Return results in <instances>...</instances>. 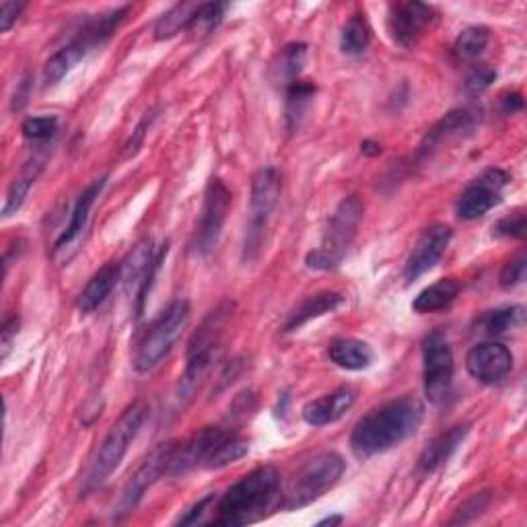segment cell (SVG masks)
I'll return each instance as SVG.
<instances>
[{"mask_svg": "<svg viewBox=\"0 0 527 527\" xmlns=\"http://www.w3.org/2000/svg\"><path fill=\"white\" fill-rule=\"evenodd\" d=\"M423 423V406L416 398H398L367 412L350 435V449L357 458L385 453L416 433Z\"/></svg>", "mask_w": 527, "mask_h": 527, "instance_id": "cell-1", "label": "cell"}, {"mask_svg": "<svg viewBox=\"0 0 527 527\" xmlns=\"http://www.w3.org/2000/svg\"><path fill=\"white\" fill-rule=\"evenodd\" d=\"M280 490V476L274 466H260L239 478L215 507L217 515L213 525L235 527L264 519L266 511L274 505Z\"/></svg>", "mask_w": 527, "mask_h": 527, "instance_id": "cell-2", "label": "cell"}, {"mask_svg": "<svg viewBox=\"0 0 527 527\" xmlns=\"http://www.w3.org/2000/svg\"><path fill=\"white\" fill-rule=\"evenodd\" d=\"M149 416V404L145 400L132 402L112 425L108 435L103 437L101 445L97 447L93 460L83 476V488L81 495L87 497L93 490H97L105 480H108L116 468L122 464L124 455L128 453L132 441L143 429L145 420Z\"/></svg>", "mask_w": 527, "mask_h": 527, "instance_id": "cell-3", "label": "cell"}, {"mask_svg": "<svg viewBox=\"0 0 527 527\" xmlns=\"http://www.w3.org/2000/svg\"><path fill=\"white\" fill-rule=\"evenodd\" d=\"M365 215V206L359 196H346L334 210V215L328 221L326 233L322 237V243L318 248L311 250L305 258L307 268L311 270H332L336 268L348 248L353 243L359 225Z\"/></svg>", "mask_w": 527, "mask_h": 527, "instance_id": "cell-4", "label": "cell"}, {"mask_svg": "<svg viewBox=\"0 0 527 527\" xmlns=\"http://www.w3.org/2000/svg\"><path fill=\"white\" fill-rule=\"evenodd\" d=\"M231 313H233V303L229 301L221 303L215 311L208 313V318L190 338L186 350V369L180 383V398H190L196 390V385L208 371V367L213 365L225 328L231 320Z\"/></svg>", "mask_w": 527, "mask_h": 527, "instance_id": "cell-5", "label": "cell"}, {"mask_svg": "<svg viewBox=\"0 0 527 527\" xmlns=\"http://www.w3.org/2000/svg\"><path fill=\"white\" fill-rule=\"evenodd\" d=\"M344 460L336 451H324L313 455L291 478L280 507L283 509H301L318 499H322L330 488L338 484L344 474Z\"/></svg>", "mask_w": 527, "mask_h": 527, "instance_id": "cell-6", "label": "cell"}, {"mask_svg": "<svg viewBox=\"0 0 527 527\" xmlns=\"http://www.w3.org/2000/svg\"><path fill=\"white\" fill-rule=\"evenodd\" d=\"M190 320V303L178 299L169 303L159 318L153 320L149 330L145 332L143 340L138 342L136 355H134V369L138 373L153 371L169 353L173 344L178 342L184 328Z\"/></svg>", "mask_w": 527, "mask_h": 527, "instance_id": "cell-7", "label": "cell"}, {"mask_svg": "<svg viewBox=\"0 0 527 527\" xmlns=\"http://www.w3.org/2000/svg\"><path fill=\"white\" fill-rule=\"evenodd\" d=\"M280 196V175L274 167H262L252 180V200L243 239V262L252 264L266 243V233Z\"/></svg>", "mask_w": 527, "mask_h": 527, "instance_id": "cell-8", "label": "cell"}, {"mask_svg": "<svg viewBox=\"0 0 527 527\" xmlns=\"http://www.w3.org/2000/svg\"><path fill=\"white\" fill-rule=\"evenodd\" d=\"M233 202V194L227 188V184L219 178H213L206 186L204 202L200 210V219L192 237V252L196 256H208L217 248L221 239L229 208Z\"/></svg>", "mask_w": 527, "mask_h": 527, "instance_id": "cell-9", "label": "cell"}, {"mask_svg": "<svg viewBox=\"0 0 527 527\" xmlns=\"http://www.w3.org/2000/svg\"><path fill=\"white\" fill-rule=\"evenodd\" d=\"M175 449V441L159 443L147 458L145 462L136 468V472L130 476L126 486L122 488V495L114 505V519H124L130 515L138 503L143 501L147 495V490L163 476H169V466H171V455Z\"/></svg>", "mask_w": 527, "mask_h": 527, "instance_id": "cell-10", "label": "cell"}, {"mask_svg": "<svg viewBox=\"0 0 527 527\" xmlns=\"http://www.w3.org/2000/svg\"><path fill=\"white\" fill-rule=\"evenodd\" d=\"M423 379L425 396L431 404L441 406L449 400L453 388V350L441 332H433L423 342Z\"/></svg>", "mask_w": 527, "mask_h": 527, "instance_id": "cell-11", "label": "cell"}, {"mask_svg": "<svg viewBox=\"0 0 527 527\" xmlns=\"http://www.w3.org/2000/svg\"><path fill=\"white\" fill-rule=\"evenodd\" d=\"M165 256H167V243L161 245V250L155 254L153 241L143 239L134 245L132 252L122 262V283L126 293H130L132 299H136L138 315L143 313L147 293L151 291L155 274Z\"/></svg>", "mask_w": 527, "mask_h": 527, "instance_id": "cell-12", "label": "cell"}, {"mask_svg": "<svg viewBox=\"0 0 527 527\" xmlns=\"http://www.w3.org/2000/svg\"><path fill=\"white\" fill-rule=\"evenodd\" d=\"M509 184V173L490 167L482 171L478 178L462 192L458 204H455V213L462 221H476L484 217L490 208H495L501 202L503 190Z\"/></svg>", "mask_w": 527, "mask_h": 527, "instance_id": "cell-13", "label": "cell"}, {"mask_svg": "<svg viewBox=\"0 0 527 527\" xmlns=\"http://www.w3.org/2000/svg\"><path fill=\"white\" fill-rule=\"evenodd\" d=\"M437 23V11L425 3H398L390 7L388 31L400 48H414Z\"/></svg>", "mask_w": 527, "mask_h": 527, "instance_id": "cell-14", "label": "cell"}, {"mask_svg": "<svg viewBox=\"0 0 527 527\" xmlns=\"http://www.w3.org/2000/svg\"><path fill=\"white\" fill-rule=\"evenodd\" d=\"M229 429L223 427H204L184 441H175L171 455L169 476H184L196 468H204V462L213 449L229 435Z\"/></svg>", "mask_w": 527, "mask_h": 527, "instance_id": "cell-15", "label": "cell"}, {"mask_svg": "<svg viewBox=\"0 0 527 527\" xmlns=\"http://www.w3.org/2000/svg\"><path fill=\"white\" fill-rule=\"evenodd\" d=\"M449 241H451V229L441 223H435L420 233L404 266L406 283H414V280L433 270L437 262L443 258Z\"/></svg>", "mask_w": 527, "mask_h": 527, "instance_id": "cell-16", "label": "cell"}, {"mask_svg": "<svg viewBox=\"0 0 527 527\" xmlns=\"http://www.w3.org/2000/svg\"><path fill=\"white\" fill-rule=\"evenodd\" d=\"M466 369L478 383L495 385L513 371V353L499 342L476 344L466 357Z\"/></svg>", "mask_w": 527, "mask_h": 527, "instance_id": "cell-17", "label": "cell"}, {"mask_svg": "<svg viewBox=\"0 0 527 527\" xmlns=\"http://www.w3.org/2000/svg\"><path fill=\"white\" fill-rule=\"evenodd\" d=\"M478 124V114L468 110V108H460V110H453L449 114H445L425 136L423 143L418 147V159H429L439 147H443L449 140L455 138H464L468 136Z\"/></svg>", "mask_w": 527, "mask_h": 527, "instance_id": "cell-18", "label": "cell"}, {"mask_svg": "<svg viewBox=\"0 0 527 527\" xmlns=\"http://www.w3.org/2000/svg\"><path fill=\"white\" fill-rule=\"evenodd\" d=\"M105 182H108V178H105V175H103V178L91 182L81 192V196L75 202L73 215H70V221H68L66 229L60 233V237L54 243V256H62L64 260H68V254L66 252L70 248H73V245L81 239V235L85 233L87 223H89V213H91V208L95 206L97 198L101 196V192L105 188Z\"/></svg>", "mask_w": 527, "mask_h": 527, "instance_id": "cell-19", "label": "cell"}, {"mask_svg": "<svg viewBox=\"0 0 527 527\" xmlns=\"http://www.w3.org/2000/svg\"><path fill=\"white\" fill-rule=\"evenodd\" d=\"M470 427L468 425H455L441 435H437L425 449L418 455L416 462V474L418 476H431L437 472L443 464L449 462L451 455L460 449V445L466 441Z\"/></svg>", "mask_w": 527, "mask_h": 527, "instance_id": "cell-20", "label": "cell"}, {"mask_svg": "<svg viewBox=\"0 0 527 527\" xmlns=\"http://www.w3.org/2000/svg\"><path fill=\"white\" fill-rule=\"evenodd\" d=\"M355 404V390L342 385V388L318 398L311 400L303 406V420L311 427H328L353 408Z\"/></svg>", "mask_w": 527, "mask_h": 527, "instance_id": "cell-21", "label": "cell"}, {"mask_svg": "<svg viewBox=\"0 0 527 527\" xmlns=\"http://www.w3.org/2000/svg\"><path fill=\"white\" fill-rule=\"evenodd\" d=\"M330 361L346 371H363L369 369L375 361L373 348L359 338H334L328 344Z\"/></svg>", "mask_w": 527, "mask_h": 527, "instance_id": "cell-22", "label": "cell"}, {"mask_svg": "<svg viewBox=\"0 0 527 527\" xmlns=\"http://www.w3.org/2000/svg\"><path fill=\"white\" fill-rule=\"evenodd\" d=\"M122 280V264H105L99 268L85 285V289L79 295V309L83 313H93L97 307L103 305V301L112 295L116 285Z\"/></svg>", "mask_w": 527, "mask_h": 527, "instance_id": "cell-23", "label": "cell"}, {"mask_svg": "<svg viewBox=\"0 0 527 527\" xmlns=\"http://www.w3.org/2000/svg\"><path fill=\"white\" fill-rule=\"evenodd\" d=\"M344 303V297L334 291H324V293H315L307 299H303L291 313L285 322V332H295L307 322L322 318V315L338 309Z\"/></svg>", "mask_w": 527, "mask_h": 527, "instance_id": "cell-24", "label": "cell"}, {"mask_svg": "<svg viewBox=\"0 0 527 527\" xmlns=\"http://www.w3.org/2000/svg\"><path fill=\"white\" fill-rule=\"evenodd\" d=\"M307 62V46L301 42L289 44L280 50L270 66V79L276 85H293L299 81V75L303 73Z\"/></svg>", "mask_w": 527, "mask_h": 527, "instance_id": "cell-25", "label": "cell"}, {"mask_svg": "<svg viewBox=\"0 0 527 527\" xmlns=\"http://www.w3.org/2000/svg\"><path fill=\"white\" fill-rule=\"evenodd\" d=\"M91 48L83 40H73L68 46L60 48L56 54L50 56V60L44 66V85L54 87L58 85L70 70H73L89 52Z\"/></svg>", "mask_w": 527, "mask_h": 527, "instance_id": "cell-26", "label": "cell"}, {"mask_svg": "<svg viewBox=\"0 0 527 527\" xmlns=\"http://www.w3.org/2000/svg\"><path fill=\"white\" fill-rule=\"evenodd\" d=\"M462 285L460 280L455 278H443L437 280L435 285L427 287L425 291H420L412 303V309L416 313H435L445 309L447 305H451L455 301V297L460 295Z\"/></svg>", "mask_w": 527, "mask_h": 527, "instance_id": "cell-27", "label": "cell"}, {"mask_svg": "<svg viewBox=\"0 0 527 527\" xmlns=\"http://www.w3.org/2000/svg\"><path fill=\"white\" fill-rule=\"evenodd\" d=\"M198 7H200V3H178L175 7H171L155 23V38L157 40H171L178 33L188 31Z\"/></svg>", "mask_w": 527, "mask_h": 527, "instance_id": "cell-28", "label": "cell"}, {"mask_svg": "<svg viewBox=\"0 0 527 527\" xmlns=\"http://www.w3.org/2000/svg\"><path fill=\"white\" fill-rule=\"evenodd\" d=\"M315 95V85L309 81H295L293 85L287 87V110H285V120H287V128L291 132H295L307 110L313 101Z\"/></svg>", "mask_w": 527, "mask_h": 527, "instance_id": "cell-29", "label": "cell"}, {"mask_svg": "<svg viewBox=\"0 0 527 527\" xmlns=\"http://www.w3.org/2000/svg\"><path fill=\"white\" fill-rule=\"evenodd\" d=\"M371 40H373V31L367 19L361 15H355V17H350L346 25L342 27L340 50L346 56H359L371 46Z\"/></svg>", "mask_w": 527, "mask_h": 527, "instance_id": "cell-30", "label": "cell"}, {"mask_svg": "<svg viewBox=\"0 0 527 527\" xmlns=\"http://www.w3.org/2000/svg\"><path fill=\"white\" fill-rule=\"evenodd\" d=\"M250 451V441L237 435V433H229L215 449L213 453L208 455V460L204 462V468L208 470H219V468H225L237 460H241L243 455H248Z\"/></svg>", "mask_w": 527, "mask_h": 527, "instance_id": "cell-31", "label": "cell"}, {"mask_svg": "<svg viewBox=\"0 0 527 527\" xmlns=\"http://www.w3.org/2000/svg\"><path fill=\"white\" fill-rule=\"evenodd\" d=\"M42 169V163H29L21 175H17V178L11 182L9 186V192H7V198H5V206H3V217H11L15 215L17 210L23 206L31 186L35 184V178H38V173Z\"/></svg>", "mask_w": 527, "mask_h": 527, "instance_id": "cell-32", "label": "cell"}, {"mask_svg": "<svg viewBox=\"0 0 527 527\" xmlns=\"http://www.w3.org/2000/svg\"><path fill=\"white\" fill-rule=\"evenodd\" d=\"M488 29L486 27H468L464 29L458 40H455L453 44V56L458 60H464V62H470V60H476L488 46Z\"/></svg>", "mask_w": 527, "mask_h": 527, "instance_id": "cell-33", "label": "cell"}, {"mask_svg": "<svg viewBox=\"0 0 527 527\" xmlns=\"http://www.w3.org/2000/svg\"><path fill=\"white\" fill-rule=\"evenodd\" d=\"M523 318H525V313H523V307L521 305L503 307V309H497V311L486 315L484 330L490 336H505L511 330L519 328L523 324Z\"/></svg>", "mask_w": 527, "mask_h": 527, "instance_id": "cell-34", "label": "cell"}, {"mask_svg": "<svg viewBox=\"0 0 527 527\" xmlns=\"http://www.w3.org/2000/svg\"><path fill=\"white\" fill-rule=\"evenodd\" d=\"M225 9L227 5H221V3H200L188 31L198 35V38H204V35L213 33L221 25L225 17Z\"/></svg>", "mask_w": 527, "mask_h": 527, "instance_id": "cell-35", "label": "cell"}, {"mask_svg": "<svg viewBox=\"0 0 527 527\" xmlns=\"http://www.w3.org/2000/svg\"><path fill=\"white\" fill-rule=\"evenodd\" d=\"M497 79V70L493 66L488 64H476L472 66V70L466 77V83H464V89L470 97H478L482 95L490 85L495 83Z\"/></svg>", "mask_w": 527, "mask_h": 527, "instance_id": "cell-36", "label": "cell"}, {"mask_svg": "<svg viewBox=\"0 0 527 527\" xmlns=\"http://www.w3.org/2000/svg\"><path fill=\"white\" fill-rule=\"evenodd\" d=\"M58 120L54 116H33L21 124V132L29 140H48L56 134Z\"/></svg>", "mask_w": 527, "mask_h": 527, "instance_id": "cell-37", "label": "cell"}, {"mask_svg": "<svg viewBox=\"0 0 527 527\" xmlns=\"http://www.w3.org/2000/svg\"><path fill=\"white\" fill-rule=\"evenodd\" d=\"M219 503L217 495H208L204 499H200L198 503H194L184 515H180V519L175 521L178 525H200L206 523L208 515L215 517V507Z\"/></svg>", "mask_w": 527, "mask_h": 527, "instance_id": "cell-38", "label": "cell"}, {"mask_svg": "<svg viewBox=\"0 0 527 527\" xmlns=\"http://www.w3.org/2000/svg\"><path fill=\"white\" fill-rule=\"evenodd\" d=\"M525 213L523 210H515V213L503 217L493 227V237L497 239H523L525 237Z\"/></svg>", "mask_w": 527, "mask_h": 527, "instance_id": "cell-39", "label": "cell"}, {"mask_svg": "<svg viewBox=\"0 0 527 527\" xmlns=\"http://www.w3.org/2000/svg\"><path fill=\"white\" fill-rule=\"evenodd\" d=\"M525 272H527V258L521 254L517 258H513L511 262H507L501 270V276H499V285L503 289H515L519 287L523 280H525Z\"/></svg>", "mask_w": 527, "mask_h": 527, "instance_id": "cell-40", "label": "cell"}, {"mask_svg": "<svg viewBox=\"0 0 527 527\" xmlns=\"http://www.w3.org/2000/svg\"><path fill=\"white\" fill-rule=\"evenodd\" d=\"M486 505H488V493H480V495H476L472 501H468V503L460 509V515H458V517L451 519V525H458V523H468V521H472L474 517H478V515L486 509Z\"/></svg>", "mask_w": 527, "mask_h": 527, "instance_id": "cell-41", "label": "cell"}, {"mask_svg": "<svg viewBox=\"0 0 527 527\" xmlns=\"http://www.w3.org/2000/svg\"><path fill=\"white\" fill-rule=\"evenodd\" d=\"M23 11H25L23 3H11V0L0 3V31L7 33L17 23Z\"/></svg>", "mask_w": 527, "mask_h": 527, "instance_id": "cell-42", "label": "cell"}, {"mask_svg": "<svg viewBox=\"0 0 527 527\" xmlns=\"http://www.w3.org/2000/svg\"><path fill=\"white\" fill-rule=\"evenodd\" d=\"M19 332V318H7L3 324V330H0V348H3V353H0V359L7 361L11 348H13V340L17 338Z\"/></svg>", "mask_w": 527, "mask_h": 527, "instance_id": "cell-43", "label": "cell"}, {"mask_svg": "<svg viewBox=\"0 0 527 527\" xmlns=\"http://www.w3.org/2000/svg\"><path fill=\"white\" fill-rule=\"evenodd\" d=\"M153 118H145L143 122L138 124V128L132 132V138L128 140V145L124 147V157H132L136 155V151L140 149V145H143V140L147 136V130H149V124H151Z\"/></svg>", "mask_w": 527, "mask_h": 527, "instance_id": "cell-44", "label": "cell"}, {"mask_svg": "<svg viewBox=\"0 0 527 527\" xmlns=\"http://www.w3.org/2000/svg\"><path fill=\"white\" fill-rule=\"evenodd\" d=\"M523 108V97L519 93H505L501 97V110L503 114H515Z\"/></svg>", "mask_w": 527, "mask_h": 527, "instance_id": "cell-45", "label": "cell"}, {"mask_svg": "<svg viewBox=\"0 0 527 527\" xmlns=\"http://www.w3.org/2000/svg\"><path fill=\"white\" fill-rule=\"evenodd\" d=\"M342 521V517H326V519H322L318 525H336V523H340Z\"/></svg>", "mask_w": 527, "mask_h": 527, "instance_id": "cell-46", "label": "cell"}]
</instances>
